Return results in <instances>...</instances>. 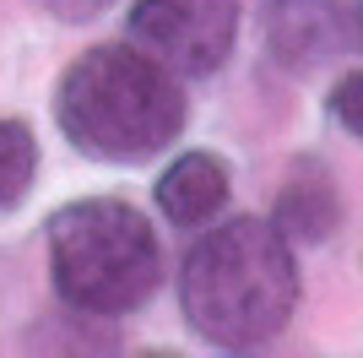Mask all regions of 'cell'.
Instances as JSON below:
<instances>
[{"label":"cell","instance_id":"7a4b0ae2","mask_svg":"<svg viewBox=\"0 0 363 358\" xmlns=\"http://www.w3.org/2000/svg\"><path fill=\"white\" fill-rule=\"evenodd\" d=\"M190 104L168 65L136 44H92L55 87V125L87 163L136 168L179 141Z\"/></svg>","mask_w":363,"mask_h":358},{"label":"cell","instance_id":"30bf717a","mask_svg":"<svg viewBox=\"0 0 363 358\" xmlns=\"http://www.w3.org/2000/svg\"><path fill=\"white\" fill-rule=\"evenodd\" d=\"M49 16H60V22H92V16H104L114 0H38Z\"/></svg>","mask_w":363,"mask_h":358},{"label":"cell","instance_id":"8992f818","mask_svg":"<svg viewBox=\"0 0 363 358\" xmlns=\"http://www.w3.org/2000/svg\"><path fill=\"white\" fill-rule=\"evenodd\" d=\"M342 228V190H336V174L320 158H298L293 174L282 179L277 190V234L288 244L315 250Z\"/></svg>","mask_w":363,"mask_h":358},{"label":"cell","instance_id":"ba28073f","mask_svg":"<svg viewBox=\"0 0 363 358\" xmlns=\"http://www.w3.org/2000/svg\"><path fill=\"white\" fill-rule=\"evenodd\" d=\"M38 136L22 119L0 114V212H16L38 185Z\"/></svg>","mask_w":363,"mask_h":358},{"label":"cell","instance_id":"52a82bcc","mask_svg":"<svg viewBox=\"0 0 363 358\" xmlns=\"http://www.w3.org/2000/svg\"><path fill=\"white\" fill-rule=\"evenodd\" d=\"M152 195H157V207H163V217L174 228H201L228 207L233 174H228V163L217 152H179L157 174V190Z\"/></svg>","mask_w":363,"mask_h":358},{"label":"cell","instance_id":"9c48e42d","mask_svg":"<svg viewBox=\"0 0 363 358\" xmlns=\"http://www.w3.org/2000/svg\"><path fill=\"white\" fill-rule=\"evenodd\" d=\"M331 119H336L347 136L363 131V71H347L342 82H336V92H331Z\"/></svg>","mask_w":363,"mask_h":358},{"label":"cell","instance_id":"5b68a950","mask_svg":"<svg viewBox=\"0 0 363 358\" xmlns=\"http://www.w3.org/2000/svg\"><path fill=\"white\" fill-rule=\"evenodd\" d=\"M266 44L272 60H282L288 71H309L320 60L342 55L358 44V22H352V0H277L266 16Z\"/></svg>","mask_w":363,"mask_h":358},{"label":"cell","instance_id":"6da1fadb","mask_svg":"<svg viewBox=\"0 0 363 358\" xmlns=\"http://www.w3.org/2000/svg\"><path fill=\"white\" fill-rule=\"evenodd\" d=\"M184 326L217 353H255L298 310V255L277 223L233 217L212 228L179 266Z\"/></svg>","mask_w":363,"mask_h":358},{"label":"cell","instance_id":"3957f363","mask_svg":"<svg viewBox=\"0 0 363 358\" xmlns=\"http://www.w3.org/2000/svg\"><path fill=\"white\" fill-rule=\"evenodd\" d=\"M49 239V283L82 315L120 320L152 304L163 288V244L157 228L130 201L87 195L65 201L44 223Z\"/></svg>","mask_w":363,"mask_h":358},{"label":"cell","instance_id":"277c9868","mask_svg":"<svg viewBox=\"0 0 363 358\" xmlns=\"http://www.w3.org/2000/svg\"><path fill=\"white\" fill-rule=\"evenodd\" d=\"M130 38L174 76H217L239 44V0H136Z\"/></svg>","mask_w":363,"mask_h":358}]
</instances>
